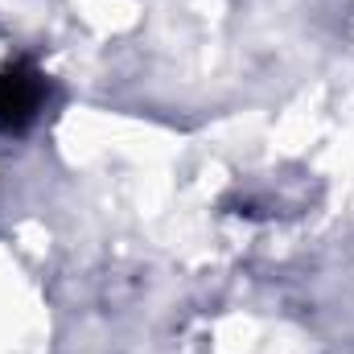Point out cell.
Here are the masks:
<instances>
[{"instance_id":"1","label":"cell","mask_w":354,"mask_h":354,"mask_svg":"<svg viewBox=\"0 0 354 354\" xmlns=\"http://www.w3.org/2000/svg\"><path fill=\"white\" fill-rule=\"evenodd\" d=\"M46 75L29 62H8L0 71V136H25L46 103Z\"/></svg>"}]
</instances>
